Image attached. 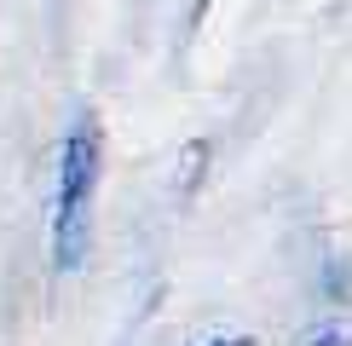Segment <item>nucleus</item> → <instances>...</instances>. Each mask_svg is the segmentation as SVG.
<instances>
[{"instance_id": "obj_1", "label": "nucleus", "mask_w": 352, "mask_h": 346, "mask_svg": "<svg viewBox=\"0 0 352 346\" xmlns=\"http://www.w3.org/2000/svg\"><path fill=\"white\" fill-rule=\"evenodd\" d=\"M98 162H104V133L93 115H76L58 150V208H52V254L58 271H76L93 237V196H98Z\"/></svg>"}, {"instance_id": "obj_2", "label": "nucleus", "mask_w": 352, "mask_h": 346, "mask_svg": "<svg viewBox=\"0 0 352 346\" xmlns=\"http://www.w3.org/2000/svg\"><path fill=\"white\" fill-rule=\"evenodd\" d=\"M300 346H352V317H346V323H324V329H312Z\"/></svg>"}, {"instance_id": "obj_3", "label": "nucleus", "mask_w": 352, "mask_h": 346, "mask_svg": "<svg viewBox=\"0 0 352 346\" xmlns=\"http://www.w3.org/2000/svg\"><path fill=\"white\" fill-rule=\"evenodd\" d=\"M202 346H254L248 335H214V341H202Z\"/></svg>"}]
</instances>
